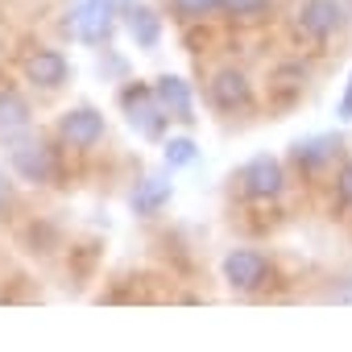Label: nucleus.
I'll return each mask as SVG.
<instances>
[{
	"mask_svg": "<svg viewBox=\"0 0 352 352\" xmlns=\"http://www.w3.org/2000/svg\"><path fill=\"white\" fill-rule=\"evenodd\" d=\"M129 5H133V0H83V5L75 9V17H71L75 38L87 42V46H104L112 38V30H116V17Z\"/></svg>",
	"mask_w": 352,
	"mask_h": 352,
	"instance_id": "1",
	"label": "nucleus"
},
{
	"mask_svg": "<svg viewBox=\"0 0 352 352\" xmlns=\"http://www.w3.org/2000/svg\"><path fill=\"white\" fill-rule=\"evenodd\" d=\"M120 108H124V116H129V124L141 133V137H162V129H166V108H162V100H157V91L153 87H145V83H129L124 91H120Z\"/></svg>",
	"mask_w": 352,
	"mask_h": 352,
	"instance_id": "2",
	"label": "nucleus"
},
{
	"mask_svg": "<svg viewBox=\"0 0 352 352\" xmlns=\"http://www.w3.org/2000/svg\"><path fill=\"white\" fill-rule=\"evenodd\" d=\"M13 170L21 174L25 183L42 187V183H54V174H58V162H54V149L46 141H17L13 145Z\"/></svg>",
	"mask_w": 352,
	"mask_h": 352,
	"instance_id": "3",
	"label": "nucleus"
},
{
	"mask_svg": "<svg viewBox=\"0 0 352 352\" xmlns=\"http://www.w3.org/2000/svg\"><path fill=\"white\" fill-rule=\"evenodd\" d=\"M224 282L232 286V290H261L265 282H270V261L257 253V249H232L228 257H224Z\"/></svg>",
	"mask_w": 352,
	"mask_h": 352,
	"instance_id": "4",
	"label": "nucleus"
},
{
	"mask_svg": "<svg viewBox=\"0 0 352 352\" xmlns=\"http://www.w3.org/2000/svg\"><path fill=\"white\" fill-rule=\"evenodd\" d=\"M58 137L75 149H91L100 137H104V112H96L91 104H79V108H67L58 116Z\"/></svg>",
	"mask_w": 352,
	"mask_h": 352,
	"instance_id": "5",
	"label": "nucleus"
},
{
	"mask_svg": "<svg viewBox=\"0 0 352 352\" xmlns=\"http://www.w3.org/2000/svg\"><path fill=\"white\" fill-rule=\"evenodd\" d=\"M241 183H245V195H249V199H278L282 187H286L282 162L270 157V153H257V157L241 170Z\"/></svg>",
	"mask_w": 352,
	"mask_h": 352,
	"instance_id": "6",
	"label": "nucleus"
},
{
	"mask_svg": "<svg viewBox=\"0 0 352 352\" xmlns=\"http://www.w3.org/2000/svg\"><path fill=\"white\" fill-rule=\"evenodd\" d=\"M344 9H348L344 0H307V5L298 9V30L307 38L323 42V38H331L344 25Z\"/></svg>",
	"mask_w": 352,
	"mask_h": 352,
	"instance_id": "7",
	"label": "nucleus"
},
{
	"mask_svg": "<svg viewBox=\"0 0 352 352\" xmlns=\"http://www.w3.org/2000/svg\"><path fill=\"white\" fill-rule=\"evenodd\" d=\"M25 75H30L34 87L54 91V87H63V83L71 79V63H67L63 50H38V54L25 58Z\"/></svg>",
	"mask_w": 352,
	"mask_h": 352,
	"instance_id": "8",
	"label": "nucleus"
},
{
	"mask_svg": "<svg viewBox=\"0 0 352 352\" xmlns=\"http://www.w3.org/2000/svg\"><path fill=\"white\" fill-rule=\"evenodd\" d=\"M212 104L220 108V112H245L249 104H253V83L241 75V71H220L216 79H212Z\"/></svg>",
	"mask_w": 352,
	"mask_h": 352,
	"instance_id": "9",
	"label": "nucleus"
},
{
	"mask_svg": "<svg viewBox=\"0 0 352 352\" xmlns=\"http://www.w3.org/2000/svg\"><path fill=\"white\" fill-rule=\"evenodd\" d=\"M340 153V137L336 133H315V137H298L294 145H290V157H294V166L298 170H307V174H315V170H323L331 157Z\"/></svg>",
	"mask_w": 352,
	"mask_h": 352,
	"instance_id": "10",
	"label": "nucleus"
},
{
	"mask_svg": "<svg viewBox=\"0 0 352 352\" xmlns=\"http://www.w3.org/2000/svg\"><path fill=\"white\" fill-rule=\"evenodd\" d=\"M153 91H157V100H162V108H166V116H174V120H195V104H191V83L183 79V75H162L157 83H153Z\"/></svg>",
	"mask_w": 352,
	"mask_h": 352,
	"instance_id": "11",
	"label": "nucleus"
},
{
	"mask_svg": "<svg viewBox=\"0 0 352 352\" xmlns=\"http://www.w3.org/2000/svg\"><path fill=\"white\" fill-rule=\"evenodd\" d=\"M170 195H174V183L166 179V174H149V179H141V183L133 187L129 208H133L137 216H157V212L170 204Z\"/></svg>",
	"mask_w": 352,
	"mask_h": 352,
	"instance_id": "12",
	"label": "nucleus"
},
{
	"mask_svg": "<svg viewBox=\"0 0 352 352\" xmlns=\"http://www.w3.org/2000/svg\"><path fill=\"white\" fill-rule=\"evenodd\" d=\"M25 129H30V104L21 100V91L5 87L0 91V145L17 141Z\"/></svg>",
	"mask_w": 352,
	"mask_h": 352,
	"instance_id": "13",
	"label": "nucleus"
},
{
	"mask_svg": "<svg viewBox=\"0 0 352 352\" xmlns=\"http://www.w3.org/2000/svg\"><path fill=\"white\" fill-rule=\"evenodd\" d=\"M124 25H129L133 42H137L141 50H153V46L162 42V17H157L149 5H141V0H133V5L124 9Z\"/></svg>",
	"mask_w": 352,
	"mask_h": 352,
	"instance_id": "14",
	"label": "nucleus"
},
{
	"mask_svg": "<svg viewBox=\"0 0 352 352\" xmlns=\"http://www.w3.org/2000/svg\"><path fill=\"white\" fill-rule=\"evenodd\" d=\"M162 157H166L170 170H183V166H191V162L199 157V145H195L191 137H170V141L162 145Z\"/></svg>",
	"mask_w": 352,
	"mask_h": 352,
	"instance_id": "15",
	"label": "nucleus"
},
{
	"mask_svg": "<svg viewBox=\"0 0 352 352\" xmlns=\"http://www.w3.org/2000/svg\"><path fill=\"white\" fill-rule=\"evenodd\" d=\"M224 13L236 21H257L270 13V0H224Z\"/></svg>",
	"mask_w": 352,
	"mask_h": 352,
	"instance_id": "16",
	"label": "nucleus"
},
{
	"mask_svg": "<svg viewBox=\"0 0 352 352\" xmlns=\"http://www.w3.org/2000/svg\"><path fill=\"white\" fill-rule=\"evenodd\" d=\"M216 9H224V0H174V13L183 21H199V17H208Z\"/></svg>",
	"mask_w": 352,
	"mask_h": 352,
	"instance_id": "17",
	"label": "nucleus"
},
{
	"mask_svg": "<svg viewBox=\"0 0 352 352\" xmlns=\"http://www.w3.org/2000/svg\"><path fill=\"white\" fill-rule=\"evenodd\" d=\"M336 116H340V120H352V75H348V87H344V96H340V104H336Z\"/></svg>",
	"mask_w": 352,
	"mask_h": 352,
	"instance_id": "18",
	"label": "nucleus"
},
{
	"mask_svg": "<svg viewBox=\"0 0 352 352\" xmlns=\"http://www.w3.org/2000/svg\"><path fill=\"white\" fill-rule=\"evenodd\" d=\"M340 199H344V204H352V162L340 170Z\"/></svg>",
	"mask_w": 352,
	"mask_h": 352,
	"instance_id": "19",
	"label": "nucleus"
},
{
	"mask_svg": "<svg viewBox=\"0 0 352 352\" xmlns=\"http://www.w3.org/2000/svg\"><path fill=\"white\" fill-rule=\"evenodd\" d=\"M0 191H9V187H5V179H0Z\"/></svg>",
	"mask_w": 352,
	"mask_h": 352,
	"instance_id": "20",
	"label": "nucleus"
},
{
	"mask_svg": "<svg viewBox=\"0 0 352 352\" xmlns=\"http://www.w3.org/2000/svg\"><path fill=\"white\" fill-rule=\"evenodd\" d=\"M344 5H348V9H352V0H344Z\"/></svg>",
	"mask_w": 352,
	"mask_h": 352,
	"instance_id": "21",
	"label": "nucleus"
}]
</instances>
